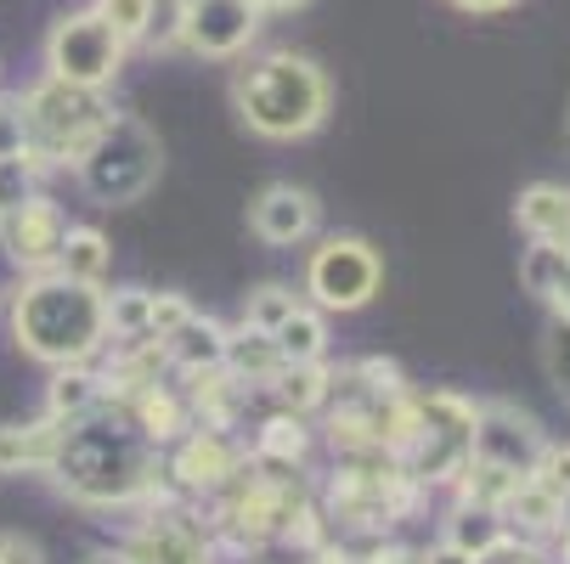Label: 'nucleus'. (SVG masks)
Masks as SVG:
<instances>
[{"mask_svg": "<svg viewBox=\"0 0 570 564\" xmlns=\"http://www.w3.org/2000/svg\"><path fill=\"white\" fill-rule=\"evenodd\" d=\"M102 305H108V334L119 345L153 339V288H114L102 294Z\"/></svg>", "mask_w": 570, "mask_h": 564, "instance_id": "a878e982", "label": "nucleus"}, {"mask_svg": "<svg viewBox=\"0 0 570 564\" xmlns=\"http://www.w3.org/2000/svg\"><path fill=\"white\" fill-rule=\"evenodd\" d=\"M0 226H7V215H0Z\"/></svg>", "mask_w": 570, "mask_h": 564, "instance_id": "de8ad7c7", "label": "nucleus"}, {"mask_svg": "<svg viewBox=\"0 0 570 564\" xmlns=\"http://www.w3.org/2000/svg\"><path fill=\"white\" fill-rule=\"evenodd\" d=\"M243 463H249V457L237 452V441H232L226 429H187V435L176 441L170 479H176L187 497H220L232 479H237Z\"/></svg>", "mask_w": 570, "mask_h": 564, "instance_id": "f8f14e48", "label": "nucleus"}, {"mask_svg": "<svg viewBox=\"0 0 570 564\" xmlns=\"http://www.w3.org/2000/svg\"><path fill=\"white\" fill-rule=\"evenodd\" d=\"M220 367H226L232 378H243V384H272L277 367H283V356H277L272 334L237 328V334H226V362H220Z\"/></svg>", "mask_w": 570, "mask_h": 564, "instance_id": "5701e85b", "label": "nucleus"}, {"mask_svg": "<svg viewBox=\"0 0 570 564\" xmlns=\"http://www.w3.org/2000/svg\"><path fill=\"white\" fill-rule=\"evenodd\" d=\"M509 536H514V531H509V520H503L498 508H474V503H458V508L446 514V536H441V542H452L458 553L480 558V553L503 547Z\"/></svg>", "mask_w": 570, "mask_h": 564, "instance_id": "412c9836", "label": "nucleus"}, {"mask_svg": "<svg viewBox=\"0 0 570 564\" xmlns=\"http://www.w3.org/2000/svg\"><path fill=\"white\" fill-rule=\"evenodd\" d=\"M553 249H559V255H564V266H570V231L559 237V244H553Z\"/></svg>", "mask_w": 570, "mask_h": 564, "instance_id": "c03bdc74", "label": "nucleus"}, {"mask_svg": "<svg viewBox=\"0 0 570 564\" xmlns=\"http://www.w3.org/2000/svg\"><path fill=\"white\" fill-rule=\"evenodd\" d=\"M18 119H23V158L46 176L57 165H79L86 147L102 136V125L114 119L102 91H79L62 79H35L18 97Z\"/></svg>", "mask_w": 570, "mask_h": 564, "instance_id": "20e7f679", "label": "nucleus"}, {"mask_svg": "<svg viewBox=\"0 0 570 564\" xmlns=\"http://www.w3.org/2000/svg\"><path fill=\"white\" fill-rule=\"evenodd\" d=\"M108 260H114V249H108V237H102L97 226H68V237H62V255H57V277L102 288Z\"/></svg>", "mask_w": 570, "mask_h": 564, "instance_id": "4be33fe9", "label": "nucleus"}, {"mask_svg": "<svg viewBox=\"0 0 570 564\" xmlns=\"http://www.w3.org/2000/svg\"><path fill=\"white\" fill-rule=\"evenodd\" d=\"M564 536H570V503H564Z\"/></svg>", "mask_w": 570, "mask_h": 564, "instance_id": "a18cd8bd", "label": "nucleus"}, {"mask_svg": "<svg viewBox=\"0 0 570 564\" xmlns=\"http://www.w3.org/2000/svg\"><path fill=\"white\" fill-rule=\"evenodd\" d=\"M322 226V204L311 187H294V181H272L261 187V198L249 204V231L272 249H294L305 237H316Z\"/></svg>", "mask_w": 570, "mask_h": 564, "instance_id": "ddd939ff", "label": "nucleus"}, {"mask_svg": "<svg viewBox=\"0 0 570 564\" xmlns=\"http://www.w3.org/2000/svg\"><path fill=\"white\" fill-rule=\"evenodd\" d=\"M272 345H277L283 362H322V350H328V321H322V310L299 305L283 328L272 334Z\"/></svg>", "mask_w": 570, "mask_h": 564, "instance_id": "393cba45", "label": "nucleus"}, {"mask_svg": "<svg viewBox=\"0 0 570 564\" xmlns=\"http://www.w3.org/2000/svg\"><path fill=\"white\" fill-rule=\"evenodd\" d=\"M23 152V119H18V97H0V158Z\"/></svg>", "mask_w": 570, "mask_h": 564, "instance_id": "f704fd0d", "label": "nucleus"}, {"mask_svg": "<svg viewBox=\"0 0 570 564\" xmlns=\"http://www.w3.org/2000/svg\"><path fill=\"white\" fill-rule=\"evenodd\" d=\"M503 520H509V531L520 525V531L542 536V531H559V525H564V503L542 486V479H520L514 497L503 503Z\"/></svg>", "mask_w": 570, "mask_h": 564, "instance_id": "b1692460", "label": "nucleus"}, {"mask_svg": "<svg viewBox=\"0 0 570 564\" xmlns=\"http://www.w3.org/2000/svg\"><path fill=\"white\" fill-rule=\"evenodd\" d=\"M249 7L266 18V12H299V7H311V0H249Z\"/></svg>", "mask_w": 570, "mask_h": 564, "instance_id": "79ce46f5", "label": "nucleus"}, {"mask_svg": "<svg viewBox=\"0 0 570 564\" xmlns=\"http://www.w3.org/2000/svg\"><path fill=\"white\" fill-rule=\"evenodd\" d=\"M367 564H424V553H413V547H373Z\"/></svg>", "mask_w": 570, "mask_h": 564, "instance_id": "58836bf2", "label": "nucleus"}, {"mask_svg": "<svg viewBox=\"0 0 570 564\" xmlns=\"http://www.w3.org/2000/svg\"><path fill=\"white\" fill-rule=\"evenodd\" d=\"M514 220L531 244H559L570 231V187H553V181H537L514 198Z\"/></svg>", "mask_w": 570, "mask_h": 564, "instance_id": "a211bd4d", "label": "nucleus"}, {"mask_svg": "<svg viewBox=\"0 0 570 564\" xmlns=\"http://www.w3.org/2000/svg\"><path fill=\"white\" fill-rule=\"evenodd\" d=\"M73 176L108 209L141 204L158 187V176H165V147H158V136L136 113H114L102 125V136L86 147V158L73 165Z\"/></svg>", "mask_w": 570, "mask_h": 564, "instance_id": "39448f33", "label": "nucleus"}, {"mask_svg": "<svg viewBox=\"0 0 570 564\" xmlns=\"http://www.w3.org/2000/svg\"><path fill=\"white\" fill-rule=\"evenodd\" d=\"M261 34V12L249 0H187L181 12V46L204 62H226L237 51H249Z\"/></svg>", "mask_w": 570, "mask_h": 564, "instance_id": "1a4fd4ad", "label": "nucleus"}, {"mask_svg": "<svg viewBox=\"0 0 570 564\" xmlns=\"http://www.w3.org/2000/svg\"><path fill=\"white\" fill-rule=\"evenodd\" d=\"M125 40L91 12H62L46 34V79H62V86H79V91H108L119 68H125Z\"/></svg>", "mask_w": 570, "mask_h": 564, "instance_id": "423d86ee", "label": "nucleus"}, {"mask_svg": "<svg viewBox=\"0 0 570 564\" xmlns=\"http://www.w3.org/2000/svg\"><path fill=\"white\" fill-rule=\"evenodd\" d=\"M548 452V435L537 429L531 413L509 407V400H485L474 407V435H469V457L474 463H492V468H509V474H537Z\"/></svg>", "mask_w": 570, "mask_h": 564, "instance_id": "6e6552de", "label": "nucleus"}, {"mask_svg": "<svg viewBox=\"0 0 570 564\" xmlns=\"http://www.w3.org/2000/svg\"><path fill=\"white\" fill-rule=\"evenodd\" d=\"M277 400H283V413L305 418L311 407H328V395H334V367H322V362H283L277 378H272Z\"/></svg>", "mask_w": 570, "mask_h": 564, "instance_id": "aec40b11", "label": "nucleus"}, {"mask_svg": "<svg viewBox=\"0 0 570 564\" xmlns=\"http://www.w3.org/2000/svg\"><path fill=\"white\" fill-rule=\"evenodd\" d=\"M531 479H542V486H548L559 503H570V446H548Z\"/></svg>", "mask_w": 570, "mask_h": 564, "instance_id": "473e14b6", "label": "nucleus"}, {"mask_svg": "<svg viewBox=\"0 0 570 564\" xmlns=\"http://www.w3.org/2000/svg\"><path fill=\"white\" fill-rule=\"evenodd\" d=\"M548 305H553V316L570 328V266H564V271H559V283L548 288Z\"/></svg>", "mask_w": 570, "mask_h": 564, "instance_id": "4c0bfd02", "label": "nucleus"}, {"mask_svg": "<svg viewBox=\"0 0 570 564\" xmlns=\"http://www.w3.org/2000/svg\"><path fill=\"white\" fill-rule=\"evenodd\" d=\"M62 452V424L35 418V424H0V474H51Z\"/></svg>", "mask_w": 570, "mask_h": 564, "instance_id": "4468645a", "label": "nucleus"}, {"mask_svg": "<svg viewBox=\"0 0 570 564\" xmlns=\"http://www.w3.org/2000/svg\"><path fill=\"white\" fill-rule=\"evenodd\" d=\"M255 457L261 463H299L305 457V424L294 418V413H277V418H266L261 424V441H255Z\"/></svg>", "mask_w": 570, "mask_h": 564, "instance_id": "c85d7f7f", "label": "nucleus"}, {"mask_svg": "<svg viewBox=\"0 0 570 564\" xmlns=\"http://www.w3.org/2000/svg\"><path fill=\"white\" fill-rule=\"evenodd\" d=\"M187 400L198 407V429H232L243 400H249V384L232 378L226 367H209V373H187Z\"/></svg>", "mask_w": 570, "mask_h": 564, "instance_id": "f3484780", "label": "nucleus"}, {"mask_svg": "<svg viewBox=\"0 0 570 564\" xmlns=\"http://www.w3.org/2000/svg\"><path fill=\"white\" fill-rule=\"evenodd\" d=\"M474 564H548V558H542V553H537L531 542H520V536H509L503 547H492V553H480Z\"/></svg>", "mask_w": 570, "mask_h": 564, "instance_id": "c9c22d12", "label": "nucleus"}, {"mask_svg": "<svg viewBox=\"0 0 570 564\" xmlns=\"http://www.w3.org/2000/svg\"><path fill=\"white\" fill-rule=\"evenodd\" d=\"M531 479V474H525ZM514 486H520V474H509V468H492V463H463V474H458V492H463V503H474V508H498L503 514V503L514 497Z\"/></svg>", "mask_w": 570, "mask_h": 564, "instance_id": "bb28decb", "label": "nucleus"}, {"mask_svg": "<svg viewBox=\"0 0 570 564\" xmlns=\"http://www.w3.org/2000/svg\"><path fill=\"white\" fill-rule=\"evenodd\" d=\"M12 339L23 356L46 367H79L108 345V305L102 288L68 283L57 271H40L12 299Z\"/></svg>", "mask_w": 570, "mask_h": 564, "instance_id": "f03ea898", "label": "nucleus"}, {"mask_svg": "<svg viewBox=\"0 0 570 564\" xmlns=\"http://www.w3.org/2000/svg\"><path fill=\"white\" fill-rule=\"evenodd\" d=\"M0 542H7V564H40L35 542H23V536H0Z\"/></svg>", "mask_w": 570, "mask_h": 564, "instance_id": "ea45409f", "label": "nucleus"}, {"mask_svg": "<svg viewBox=\"0 0 570 564\" xmlns=\"http://www.w3.org/2000/svg\"><path fill=\"white\" fill-rule=\"evenodd\" d=\"M114 400H125V413L136 418V429H141L153 446H176V441L193 429L187 400H181L176 389H165V384H147V389H136V395H114Z\"/></svg>", "mask_w": 570, "mask_h": 564, "instance_id": "dca6fc26", "label": "nucleus"}, {"mask_svg": "<svg viewBox=\"0 0 570 564\" xmlns=\"http://www.w3.org/2000/svg\"><path fill=\"white\" fill-rule=\"evenodd\" d=\"M125 553H130V564H215L209 531L187 508H170V503L147 508V520L136 525Z\"/></svg>", "mask_w": 570, "mask_h": 564, "instance_id": "9d476101", "label": "nucleus"}, {"mask_svg": "<svg viewBox=\"0 0 570 564\" xmlns=\"http://www.w3.org/2000/svg\"><path fill=\"white\" fill-rule=\"evenodd\" d=\"M559 271H564V255H559L553 244H531V249L520 255V283H525V294H542V299H548V288L559 283Z\"/></svg>", "mask_w": 570, "mask_h": 564, "instance_id": "2f4dec72", "label": "nucleus"}, {"mask_svg": "<svg viewBox=\"0 0 570 564\" xmlns=\"http://www.w3.org/2000/svg\"><path fill=\"white\" fill-rule=\"evenodd\" d=\"M226 334L232 328H220L215 316H187L181 328L165 339V350H170V367H181V373H209V367H220L226 362Z\"/></svg>", "mask_w": 570, "mask_h": 564, "instance_id": "6ab92c4d", "label": "nucleus"}, {"mask_svg": "<svg viewBox=\"0 0 570 564\" xmlns=\"http://www.w3.org/2000/svg\"><path fill=\"white\" fill-rule=\"evenodd\" d=\"M91 12H97L125 46H141V40H147V18H153V0H91Z\"/></svg>", "mask_w": 570, "mask_h": 564, "instance_id": "c756f323", "label": "nucleus"}, {"mask_svg": "<svg viewBox=\"0 0 570 564\" xmlns=\"http://www.w3.org/2000/svg\"><path fill=\"white\" fill-rule=\"evenodd\" d=\"M384 283V260L367 237H328L305 260V294L322 310H362Z\"/></svg>", "mask_w": 570, "mask_h": 564, "instance_id": "0eeeda50", "label": "nucleus"}, {"mask_svg": "<svg viewBox=\"0 0 570 564\" xmlns=\"http://www.w3.org/2000/svg\"><path fill=\"white\" fill-rule=\"evenodd\" d=\"M424 564H474V558H469V553H458L452 542H435V547L424 553Z\"/></svg>", "mask_w": 570, "mask_h": 564, "instance_id": "a19ab883", "label": "nucleus"}, {"mask_svg": "<svg viewBox=\"0 0 570 564\" xmlns=\"http://www.w3.org/2000/svg\"><path fill=\"white\" fill-rule=\"evenodd\" d=\"M108 400V378L91 373L86 362L79 367H51V384H46V418L51 424H79V418H91L97 407Z\"/></svg>", "mask_w": 570, "mask_h": 564, "instance_id": "2eb2a0df", "label": "nucleus"}, {"mask_svg": "<svg viewBox=\"0 0 570 564\" xmlns=\"http://www.w3.org/2000/svg\"><path fill=\"white\" fill-rule=\"evenodd\" d=\"M86 564H130V553H125V547H102V553H91Z\"/></svg>", "mask_w": 570, "mask_h": 564, "instance_id": "37998d69", "label": "nucleus"}, {"mask_svg": "<svg viewBox=\"0 0 570 564\" xmlns=\"http://www.w3.org/2000/svg\"><path fill=\"white\" fill-rule=\"evenodd\" d=\"M232 108L266 141H299L322 130L334 108V86L311 57L299 51H266L232 73Z\"/></svg>", "mask_w": 570, "mask_h": 564, "instance_id": "7ed1b4c3", "label": "nucleus"}, {"mask_svg": "<svg viewBox=\"0 0 570 564\" xmlns=\"http://www.w3.org/2000/svg\"><path fill=\"white\" fill-rule=\"evenodd\" d=\"M51 474L73 503L125 508V503H141L158 492V446L136 429L125 400H102L91 418L62 429V452H57Z\"/></svg>", "mask_w": 570, "mask_h": 564, "instance_id": "f257e3e1", "label": "nucleus"}, {"mask_svg": "<svg viewBox=\"0 0 570 564\" xmlns=\"http://www.w3.org/2000/svg\"><path fill=\"white\" fill-rule=\"evenodd\" d=\"M299 310V294L288 283H261L249 299H243V328H261V334H277L283 321Z\"/></svg>", "mask_w": 570, "mask_h": 564, "instance_id": "cd10ccee", "label": "nucleus"}, {"mask_svg": "<svg viewBox=\"0 0 570 564\" xmlns=\"http://www.w3.org/2000/svg\"><path fill=\"white\" fill-rule=\"evenodd\" d=\"M62 237H68V215L57 198L35 192L29 204H18L0 226V244H7V260L18 271H57V255H62Z\"/></svg>", "mask_w": 570, "mask_h": 564, "instance_id": "9b49d317", "label": "nucleus"}, {"mask_svg": "<svg viewBox=\"0 0 570 564\" xmlns=\"http://www.w3.org/2000/svg\"><path fill=\"white\" fill-rule=\"evenodd\" d=\"M187 316H193V305L181 294H153V339H170Z\"/></svg>", "mask_w": 570, "mask_h": 564, "instance_id": "72a5a7b5", "label": "nucleus"}, {"mask_svg": "<svg viewBox=\"0 0 570 564\" xmlns=\"http://www.w3.org/2000/svg\"><path fill=\"white\" fill-rule=\"evenodd\" d=\"M446 7H458V12H469V18H498V12L520 7V0H446Z\"/></svg>", "mask_w": 570, "mask_h": 564, "instance_id": "e433bc0d", "label": "nucleus"}, {"mask_svg": "<svg viewBox=\"0 0 570 564\" xmlns=\"http://www.w3.org/2000/svg\"><path fill=\"white\" fill-rule=\"evenodd\" d=\"M559 558H564V564H570V536H564V553H559Z\"/></svg>", "mask_w": 570, "mask_h": 564, "instance_id": "49530a36", "label": "nucleus"}, {"mask_svg": "<svg viewBox=\"0 0 570 564\" xmlns=\"http://www.w3.org/2000/svg\"><path fill=\"white\" fill-rule=\"evenodd\" d=\"M40 192V170L29 165V158H0V215H12L18 204H29Z\"/></svg>", "mask_w": 570, "mask_h": 564, "instance_id": "7c9ffc66", "label": "nucleus"}]
</instances>
